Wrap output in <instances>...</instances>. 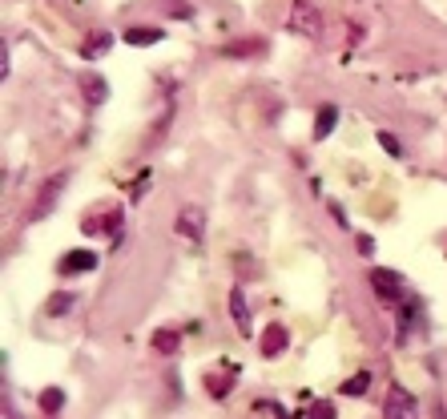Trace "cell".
I'll return each instance as SVG.
<instances>
[{
	"label": "cell",
	"mask_w": 447,
	"mask_h": 419,
	"mask_svg": "<svg viewBox=\"0 0 447 419\" xmlns=\"http://www.w3.org/2000/svg\"><path fill=\"white\" fill-rule=\"evenodd\" d=\"M355 246H359V254H375V238H367V234H359V238H355Z\"/></svg>",
	"instance_id": "cell-21"
},
{
	"label": "cell",
	"mask_w": 447,
	"mask_h": 419,
	"mask_svg": "<svg viewBox=\"0 0 447 419\" xmlns=\"http://www.w3.org/2000/svg\"><path fill=\"white\" fill-rule=\"evenodd\" d=\"M177 234L190 242H202V234H206V210L202 206H181L177 210Z\"/></svg>",
	"instance_id": "cell-3"
},
{
	"label": "cell",
	"mask_w": 447,
	"mask_h": 419,
	"mask_svg": "<svg viewBox=\"0 0 447 419\" xmlns=\"http://www.w3.org/2000/svg\"><path fill=\"white\" fill-rule=\"evenodd\" d=\"M371 287L379 294V303H403V278L395 270H371Z\"/></svg>",
	"instance_id": "cell-4"
},
{
	"label": "cell",
	"mask_w": 447,
	"mask_h": 419,
	"mask_svg": "<svg viewBox=\"0 0 447 419\" xmlns=\"http://www.w3.org/2000/svg\"><path fill=\"white\" fill-rule=\"evenodd\" d=\"M310 415H326V419H331V415H335V407H331V403H315V407H310Z\"/></svg>",
	"instance_id": "cell-22"
},
{
	"label": "cell",
	"mask_w": 447,
	"mask_h": 419,
	"mask_svg": "<svg viewBox=\"0 0 447 419\" xmlns=\"http://www.w3.org/2000/svg\"><path fill=\"white\" fill-rule=\"evenodd\" d=\"M262 41H242V45H230L226 48V57H250V53H262Z\"/></svg>",
	"instance_id": "cell-17"
},
{
	"label": "cell",
	"mask_w": 447,
	"mask_h": 419,
	"mask_svg": "<svg viewBox=\"0 0 447 419\" xmlns=\"http://www.w3.org/2000/svg\"><path fill=\"white\" fill-rule=\"evenodd\" d=\"M64 181H69L64 174H53V177H48L45 186L36 190V202L25 210V222H41V218H48V214H53V206H57V198H61V190H64Z\"/></svg>",
	"instance_id": "cell-1"
},
{
	"label": "cell",
	"mask_w": 447,
	"mask_h": 419,
	"mask_svg": "<svg viewBox=\"0 0 447 419\" xmlns=\"http://www.w3.org/2000/svg\"><path fill=\"white\" fill-rule=\"evenodd\" d=\"M101 254L97 250H69L61 258V274H85V270H97Z\"/></svg>",
	"instance_id": "cell-5"
},
{
	"label": "cell",
	"mask_w": 447,
	"mask_h": 419,
	"mask_svg": "<svg viewBox=\"0 0 447 419\" xmlns=\"http://www.w3.org/2000/svg\"><path fill=\"white\" fill-rule=\"evenodd\" d=\"M69 306H73V294H53L48 298V315H64Z\"/></svg>",
	"instance_id": "cell-18"
},
{
	"label": "cell",
	"mask_w": 447,
	"mask_h": 419,
	"mask_svg": "<svg viewBox=\"0 0 447 419\" xmlns=\"http://www.w3.org/2000/svg\"><path fill=\"white\" fill-rule=\"evenodd\" d=\"M367 387H371V375H367V371H359V375H355V379H347V383L338 387V391L359 399V395H367Z\"/></svg>",
	"instance_id": "cell-16"
},
{
	"label": "cell",
	"mask_w": 447,
	"mask_h": 419,
	"mask_svg": "<svg viewBox=\"0 0 447 419\" xmlns=\"http://www.w3.org/2000/svg\"><path fill=\"white\" fill-rule=\"evenodd\" d=\"M287 29L298 32V36H319V32H322L319 8H315L310 0H294V4H290V13H287Z\"/></svg>",
	"instance_id": "cell-2"
},
{
	"label": "cell",
	"mask_w": 447,
	"mask_h": 419,
	"mask_svg": "<svg viewBox=\"0 0 447 419\" xmlns=\"http://www.w3.org/2000/svg\"><path fill=\"white\" fill-rule=\"evenodd\" d=\"M335 125H338V109L335 105H322L319 113H315V137H331V133H335Z\"/></svg>",
	"instance_id": "cell-12"
},
{
	"label": "cell",
	"mask_w": 447,
	"mask_h": 419,
	"mask_svg": "<svg viewBox=\"0 0 447 419\" xmlns=\"http://www.w3.org/2000/svg\"><path fill=\"white\" fill-rule=\"evenodd\" d=\"M149 347H153V355H165V359H174V355L181 351V335H177V331H170V327H161V331H153Z\"/></svg>",
	"instance_id": "cell-7"
},
{
	"label": "cell",
	"mask_w": 447,
	"mask_h": 419,
	"mask_svg": "<svg viewBox=\"0 0 447 419\" xmlns=\"http://www.w3.org/2000/svg\"><path fill=\"white\" fill-rule=\"evenodd\" d=\"M161 41H165V32L153 29V25H133V29H125V45L149 48V45H161Z\"/></svg>",
	"instance_id": "cell-8"
},
{
	"label": "cell",
	"mask_w": 447,
	"mask_h": 419,
	"mask_svg": "<svg viewBox=\"0 0 447 419\" xmlns=\"http://www.w3.org/2000/svg\"><path fill=\"white\" fill-rule=\"evenodd\" d=\"M258 347H262V355H282L290 347V335H287V327H282V322H270V327H266V331H262V338H258Z\"/></svg>",
	"instance_id": "cell-6"
},
{
	"label": "cell",
	"mask_w": 447,
	"mask_h": 419,
	"mask_svg": "<svg viewBox=\"0 0 447 419\" xmlns=\"http://www.w3.org/2000/svg\"><path fill=\"white\" fill-rule=\"evenodd\" d=\"M81 93H85L89 105H101V101L109 97V85H105L101 77H93V73H85V77H81Z\"/></svg>",
	"instance_id": "cell-11"
},
{
	"label": "cell",
	"mask_w": 447,
	"mask_h": 419,
	"mask_svg": "<svg viewBox=\"0 0 447 419\" xmlns=\"http://www.w3.org/2000/svg\"><path fill=\"white\" fill-rule=\"evenodd\" d=\"M36 407H41L45 415H57V411L64 407V391H61V387H45V391H41V399H36Z\"/></svg>",
	"instance_id": "cell-14"
},
{
	"label": "cell",
	"mask_w": 447,
	"mask_h": 419,
	"mask_svg": "<svg viewBox=\"0 0 447 419\" xmlns=\"http://www.w3.org/2000/svg\"><path fill=\"white\" fill-rule=\"evenodd\" d=\"M254 411H266V415H287V407H282V403H274V399H258Z\"/></svg>",
	"instance_id": "cell-19"
},
{
	"label": "cell",
	"mask_w": 447,
	"mask_h": 419,
	"mask_svg": "<svg viewBox=\"0 0 447 419\" xmlns=\"http://www.w3.org/2000/svg\"><path fill=\"white\" fill-rule=\"evenodd\" d=\"M230 387H234L230 375H206V391L214 395V399H226V395H230Z\"/></svg>",
	"instance_id": "cell-15"
},
{
	"label": "cell",
	"mask_w": 447,
	"mask_h": 419,
	"mask_svg": "<svg viewBox=\"0 0 447 419\" xmlns=\"http://www.w3.org/2000/svg\"><path fill=\"white\" fill-rule=\"evenodd\" d=\"M379 145H383V149L391 153V158H399V153H403V149H399V142H395L391 133H383V129H379Z\"/></svg>",
	"instance_id": "cell-20"
},
{
	"label": "cell",
	"mask_w": 447,
	"mask_h": 419,
	"mask_svg": "<svg viewBox=\"0 0 447 419\" xmlns=\"http://www.w3.org/2000/svg\"><path fill=\"white\" fill-rule=\"evenodd\" d=\"M383 411H387V415H407V411H415V399H411L403 387H391V395H387Z\"/></svg>",
	"instance_id": "cell-10"
},
{
	"label": "cell",
	"mask_w": 447,
	"mask_h": 419,
	"mask_svg": "<svg viewBox=\"0 0 447 419\" xmlns=\"http://www.w3.org/2000/svg\"><path fill=\"white\" fill-rule=\"evenodd\" d=\"M109 48H113V32H93V36H85L81 57H85V61H97V57H105Z\"/></svg>",
	"instance_id": "cell-9"
},
{
	"label": "cell",
	"mask_w": 447,
	"mask_h": 419,
	"mask_svg": "<svg viewBox=\"0 0 447 419\" xmlns=\"http://www.w3.org/2000/svg\"><path fill=\"white\" fill-rule=\"evenodd\" d=\"M230 315H234L242 335H250V310H246V294L242 290H230Z\"/></svg>",
	"instance_id": "cell-13"
}]
</instances>
